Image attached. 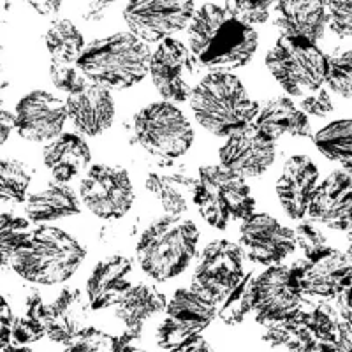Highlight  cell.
<instances>
[{
    "label": "cell",
    "instance_id": "26",
    "mask_svg": "<svg viewBox=\"0 0 352 352\" xmlns=\"http://www.w3.org/2000/svg\"><path fill=\"white\" fill-rule=\"evenodd\" d=\"M43 160L56 182L67 184L88 168L92 152L80 134L62 132L44 146Z\"/></svg>",
    "mask_w": 352,
    "mask_h": 352
},
{
    "label": "cell",
    "instance_id": "14",
    "mask_svg": "<svg viewBox=\"0 0 352 352\" xmlns=\"http://www.w3.org/2000/svg\"><path fill=\"white\" fill-rule=\"evenodd\" d=\"M241 252L256 264H278L294 252V231L268 213H250L240 226Z\"/></svg>",
    "mask_w": 352,
    "mask_h": 352
},
{
    "label": "cell",
    "instance_id": "31",
    "mask_svg": "<svg viewBox=\"0 0 352 352\" xmlns=\"http://www.w3.org/2000/svg\"><path fill=\"white\" fill-rule=\"evenodd\" d=\"M46 336V305L37 291H28L23 301V312L14 316L11 329V344L8 349H27L28 344Z\"/></svg>",
    "mask_w": 352,
    "mask_h": 352
},
{
    "label": "cell",
    "instance_id": "36",
    "mask_svg": "<svg viewBox=\"0 0 352 352\" xmlns=\"http://www.w3.org/2000/svg\"><path fill=\"white\" fill-rule=\"evenodd\" d=\"M32 173L20 160L0 157V203L20 204L27 199Z\"/></svg>",
    "mask_w": 352,
    "mask_h": 352
},
{
    "label": "cell",
    "instance_id": "47",
    "mask_svg": "<svg viewBox=\"0 0 352 352\" xmlns=\"http://www.w3.org/2000/svg\"><path fill=\"white\" fill-rule=\"evenodd\" d=\"M20 2L30 6L34 11L39 12L41 16L58 12V9H60L62 4H64V0H20Z\"/></svg>",
    "mask_w": 352,
    "mask_h": 352
},
{
    "label": "cell",
    "instance_id": "17",
    "mask_svg": "<svg viewBox=\"0 0 352 352\" xmlns=\"http://www.w3.org/2000/svg\"><path fill=\"white\" fill-rule=\"evenodd\" d=\"M245 273V254L240 245L229 240H215L203 248L194 270V285L213 298L224 294Z\"/></svg>",
    "mask_w": 352,
    "mask_h": 352
},
{
    "label": "cell",
    "instance_id": "22",
    "mask_svg": "<svg viewBox=\"0 0 352 352\" xmlns=\"http://www.w3.org/2000/svg\"><path fill=\"white\" fill-rule=\"evenodd\" d=\"M90 305L80 289H62L55 300L46 305V335L55 344L67 347L90 320Z\"/></svg>",
    "mask_w": 352,
    "mask_h": 352
},
{
    "label": "cell",
    "instance_id": "45",
    "mask_svg": "<svg viewBox=\"0 0 352 352\" xmlns=\"http://www.w3.org/2000/svg\"><path fill=\"white\" fill-rule=\"evenodd\" d=\"M115 4L116 0H78V9L85 21L97 23L108 16Z\"/></svg>",
    "mask_w": 352,
    "mask_h": 352
},
{
    "label": "cell",
    "instance_id": "25",
    "mask_svg": "<svg viewBox=\"0 0 352 352\" xmlns=\"http://www.w3.org/2000/svg\"><path fill=\"white\" fill-rule=\"evenodd\" d=\"M252 124L273 141L282 136L308 138L312 132L308 116L289 96H273L266 100Z\"/></svg>",
    "mask_w": 352,
    "mask_h": 352
},
{
    "label": "cell",
    "instance_id": "46",
    "mask_svg": "<svg viewBox=\"0 0 352 352\" xmlns=\"http://www.w3.org/2000/svg\"><path fill=\"white\" fill-rule=\"evenodd\" d=\"M12 320H14V314L11 310V305L0 294V349H6L11 344Z\"/></svg>",
    "mask_w": 352,
    "mask_h": 352
},
{
    "label": "cell",
    "instance_id": "5",
    "mask_svg": "<svg viewBox=\"0 0 352 352\" xmlns=\"http://www.w3.org/2000/svg\"><path fill=\"white\" fill-rule=\"evenodd\" d=\"M199 231L192 220L164 215L144 229L136 247L140 266L153 280L182 275L194 259Z\"/></svg>",
    "mask_w": 352,
    "mask_h": 352
},
{
    "label": "cell",
    "instance_id": "48",
    "mask_svg": "<svg viewBox=\"0 0 352 352\" xmlns=\"http://www.w3.org/2000/svg\"><path fill=\"white\" fill-rule=\"evenodd\" d=\"M14 131V113L0 108V146L11 138Z\"/></svg>",
    "mask_w": 352,
    "mask_h": 352
},
{
    "label": "cell",
    "instance_id": "44",
    "mask_svg": "<svg viewBox=\"0 0 352 352\" xmlns=\"http://www.w3.org/2000/svg\"><path fill=\"white\" fill-rule=\"evenodd\" d=\"M298 108H300L307 116H326L333 111L331 96L328 94V90L319 87L317 90H314V92L301 96L300 102H298Z\"/></svg>",
    "mask_w": 352,
    "mask_h": 352
},
{
    "label": "cell",
    "instance_id": "34",
    "mask_svg": "<svg viewBox=\"0 0 352 352\" xmlns=\"http://www.w3.org/2000/svg\"><path fill=\"white\" fill-rule=\"evenodd\" d=\"M263 340L272 347H284L289 351H319V344L312 336V333L305 328L300 317L294 316L287 317L284 320H276L264 324Z\"/></svg>",
    "mask_w": 352,
    "mask_h": 352
},
{
    "label": "cell",
    "instance_id": "49",
    "mask_svg": "<svg viewBox=\"0 0 352 352\" xmlns=\"http://www.w3.org/2000/svg\"><path fill=\"white\" fill-rule=\"evenodd\" d=\"M2 56H4V48L0 46V94L4 92L6 88L9 87V80H8V74H6L4 60H2Z\"/></svg>",
    "mask_w": 352,
    "mask_h": 352
},
{
    "label": "cell",
    "instance_id": "32",
    "mask_svg": "<svg viewBox=\"0 0 352 352\" xmlns=\"http://www.w3.org/2000/svg\"><path fill=\"white\" fill-rule=\"evenodd\" d=\"M44 44L52 56V62L74 64L81 50L85 48V37L72 21L58 18L52 21L44 34Z\"/></svg>",
    "mask_w": 352,
    "mask_h": 352
},
{
    "label": "cell",
    "instance_id": "4",
    "mask_svg": "<svg viewBox=\"0 0 352 352\" xmlns=\"http://www.w3.org/2000/svg\"><path fill=\"white\" fill-rule=\"evenodd\" d=\"M85 256L83 245L69 232L53 226H39L12 256L9 268L32 284L55 285L69 280Z\"/></svg>",
    "mask_w": 352,
    "mask_h": 352
},
{
    "label": "cell",
    "instance_id": "21",
    "mask_svg": "<svg viewBox=\"0 0 352 352\" xmlns=\"http://www.w3.org/2000/svg\"><path fill=\"white\" fill-rule=\"evenodd\" d=\"M319 184V169L307 155H294L287 160L276 182V196L291 219L307 215L308 204Z\"/></svg>",
    "mask_w": 352,
    "mask_h": 352
},
{
    "label": "cell",
    "instance_id": "41",
    "mask_svg": "<svg viewBox=\"0 0 352 352\" xmlns=\"http://www.w3.org/2000/svg\"><path fill=\"white\" fill-rule=\"evenodd\" d=\"M69 351H124L120 336H113L109 333L88 326L80 335L67 345Z\"/></svg>",
    "mask_w": 352,
    "mask_h": 352
},
{
    "label": "cell",
    "instance_id": "42",
    "mask_svg": "<svg viewBox=\"0 0 352 352\" xmlns=\"http://www.w3.org/2000/svg\"><path fill=\"white\" fill-rule=\"evenodd\" d=\"M276 0H228L226 8L248 25L266 23Z\"/></svg>",
    "mask_w": 352,
    "mask_h": 352
},
{
    "label": "cell",
    "instance_id": "10",
    "mask_svg": "<svg viewBox=\"0 0 352 352\" xmlns=\"http://www.w3.org/2000/svg\"><path fill=\"white\" fill-rule=\"evenodd\" d=\"M305 259L292 266L272 264L254 278L252 312L261 324H270L294 316L303 301L300 289V275Z\"/></svg>",
    "mask_w": 352,
    "mask_h": 352
},
{
    "label": "cell",
    "instance_id": "24",
    "mask_svg": "<svg viewBox=\"0 0 352 352\" xmlns=\"http://www.w3.org/2000/svg\"><path fill=\"white\" fill-rule=\"evenodd\" d=\"M132 264L124 256H109L99 261L87 282V300L92 310L115 307L131 287Z\"/></svg>",
    "mask_w": 352,
    "mask_h": 352
},
{
    "label": "cell",
    "instance_id": "33",
    "mask_svg": "<svg viewBox=\"0 0 352 352\" xmlns=\"http://www.w3.org/2000/svg\"><path fill=\"white\" fill-rule=\"evenodd\" d=\"M254 278H256L254 273H243V276L236 284L217 298V317L222 322L229 326L240 324L245 317L252 312Z\"/></svg>",
    "mask_w": 352,
    "mask_h": 352
},
{
    "label": "cell",
    "instance_id": "29",
    "mask_svg": "<svg viewBox=\"0 0 352 352\" xmlns=\"http://www.w3.org/2000/svg\"><path fill=\"white\" fill-rule=\"evenodd\" d=\"M25 212L30 222L44 224L78 215L81 206L76 192L64 182L55 180L25 199Z\"/></svg>",
    "mask_w": 352,
    "mask_h": 352
},
{
    "label": "cell",
    "instance_id": "16",
    "mask_svg": "<svg viewBox=\"0 0 352 352\" xmlns=\"http://www.w3.org/2000/svg\"><path fill=\"white\" fill-rule=\"evenodd\" d=\"M275 155V141L263 134L254 124L229 136L219 152L220 166L241 178H256L268 171Z\"/></svg>",
    "mask_w": 352,
    "mask_h": 352
},
{
    "label": "cell",
    "instance_id": "7",
    "mask_svg": "<svg viewBox=\"0 0 352 352\" xmlns=\"http://www.w3.org/2000/svg\"><path fill=\"white\" fill-rule=\"evenodd\" d=\"M194 204L199 215L215 229H226L256 210V199L245 178L220 164L199 168Z\"/></svg>",
    "mask_w": 352,
    "mask_h": 352
},
{
    "label": "cell",
    "instance_id": "40",
    "mask_svg": "<svg viewBox=\"0 0 352 352\" xmlns=\"http://www.w3.org/2000/svg\"><path fill=\"white\" fill-rule=\"evenodd\" d=\"M326 27L345 39L352 34V0H320Z\"/></svg>",
    "mask_w": 352,
    "mask_h": 352
},
{
    "label": "cell",
    "instance_id": "8",
    "mask_svg": "<svg viewBox=\"0 0 352 352\" xmlns=\"http://www.w3.org/2000/svg\"><path fill=\"white\" fill-rule=\"evenodd\" d=\"M134 136L144 152L169 166L190 150L194 129L182 109L169 100L144 106L134 116Z\"/></svg>",
    "mask_w": 352,
    "mask_h": 352
},
{
    "label": "cell",
    "instance_id": "19",
    "mask_svg": "<svg viewBox=\"0 0 352 352\" xmlns=\"http://www.w3.org/2000/svg\"><path fill=\"white\" fill-rule=\"evenodd\" d=\"M351 252L329 248L316 259H305L300 275L301 294L319 300L336 298L351 287Z\"/></svg>",
    "mask_w": 352,
    "mask_h": 352
},
{
    "label": "cell",
    "instance_id": "12",
    "mask_svg": "<svg viewBox=\"0 0 352 352\" xmlns=\"http://www.w3.org/2000/svg\"><path fill=\"white\" fill-rule=\"evenodd\" d=\"M80 196L99 219H122L134 204V187L129 173L120 166L96 164L81 180Z\"/></svg>",
    "mask_w": 352,
    "mask_h": 352
},
{
    "label": "cell",
    "instance_id": "15",
    "mask_svg": "<svg viewBox=\"0 0 352 352\" xmlns=\"http://www.w3.org/2000/svg\"><path fill=\"white\" fill-rule=\"evenodd\" d=\"M65 120V104L46 90L27 94L18 100L14 109V131L32 143L55 140L64 131Z\"/></svg>",
    "mask_w": 352,
    "mask_h": 352
},
{
    "label": "cell",
    "instance_id": "11",
    "mask_svg": "<svg viewBox=\"0 0 352 352\" xmlns=\"http://www.w3.org/2000/svg\"><path fill=\"white\" fill-rule=\"evenodd\" d=\"M203 65L190 48L175 37H166L152 52L148 72L157 92L171 102H185L197 83Z\"/></svg>",
    "mask_w": 352,
    "mask_h": 352
},
{
    "label": "cell",
    "instance_id": "27",
    "mask_svg": "<svg viewBox=\"0 0 352 352\" xmlns=\"http://www.w3.org/2000/svg\"><path fill=\"white\" fill-rule=\"evenodd\" d=\"M275 25L282 36L317 41L326 28L320 0H276Z\"/></svg>",
    "mask_w": 352,
    "mask_h": 352
},
{
    "label": "cell",
    "instance_id": "23",
    "mask_svg": "<svg viewBox=\"0 0 352 352\" xmlns=\"http://www.w3.org/2000/svg\"><path fill=\"white\" fill-rule=\"evenodd\" d=\"M296 316L312 333L319 351H351V320L342 319L326 301H301Z\"/></svg>",
    "mask_w": 352,
    "mask_h": 352
},
{
    "label": "cell",
    "instance_id": "35",
    "mask_svg": "<svg viewBox=\"0 0 352 352\" xmlns=\"http://www.w3.org/2000/svg\"><path fill=\"white\" fill-rule=\"evenodd\" d=\"M314 144L329 160L340 162L351 169L352 155V122L351 118L331 122L314 136Z\"/></svg>",
    "mask_w": 352,
    "mask_h": 352
},
{
    "label": "cell",
    "instance_id": "13",
    "mask_svg": "<svg viewBox=\"0 0 352 352\" xmlns=\"http://www.w3.org/2000/svg\"><path fill=\"white\" fill-rule=\"evenodd\" d=\"M192 14L194 0H129L124 9L131 32L146 43L187 28Z\"/></svg>",
    "mask_w": 352,
    "mask_h": 352
},
{
    "label": "cell",
    "instance_id": "39",
    "mask_svg": "<svg viewBox=\"0 0 352 352\" xmlns=\"http://www.w3.org/2000/svg\"><path fill=\"white\" fill-rule=\"evenodd\" d=\"M292 231H294L296 247H300L305 259H316L320 254H324L326 250L331 248L324 232L317 228L314 220H307L303 217V219H300V224L296 226V229H292Z\"/></svg>",
    "mask_w": 352,
    "mask_h": 352
},
{
    "label": "cell",
    "instance_id": "9",
    "mask_svg": "<svg viewBox=\"0 0 352 352\" xmlns=\"http://www.w3.org/2000/svg\"><path fill=\"white\" fill-rule=\"evenodd\" d=\"M328 56L317 43L282 36L266 55V67L287 96L301 97L322 87Z\"/></svg>",
    "mask_w": 352,
    "mask_h": 352
},
{
    "label": "cell",
    "instance_id": "3",
    "mask_svg": "<svg viewBox=\"0 0 352 352\" xmlns=\"http://www.w3.org/2000/svg\"><path fill=\"white\" fill-rule=\"evenodd\" d=\"M152 50L132 32H118L85 44L74 65L88 81L108 90H127L148 74Z\"/></svg>",
    "mask_w": 352,
    "mask_h": 352
},
{
    "label": "cell",
    "instance_id": "18",
    "mask_svg": "<svg viewBox=\"0 0 352 352\" xmlns=\"http://www.w3.org/2000/svg\"><path fill=\"white\" fill-rule=\"evenodd\" d=\"M352 176L351 169L333 171L314 190L308 212L314 222L336 231H349L352 220Z\"/></svg>",
    "mask_w": 352,
    "mask_h": 352
},
{
    "label": "cell",
    "instance_id": "37",
    "mask_svg": "<svg viewBox=\"0 0 352 352\" xmlns=\"http://www.w3.org/2000/svg\"><path fill=\"white\" fill-rule=\"evenodd\" d=\"M32 222L14 213L0 212V266L9 268L12 256L32 232Z\"/></svg>",
    "mask_w": 352,
    "mask_h": 352
},
{
    "label": "cell",
    "instance_id": "2",
    "mask_svg": "<svg viewBox=\"0 0 352 352\" xmlns=\"http://www.w3.org/2000/svg\"><path fill=\"white\" fill-rule=\"evenodd\" d=\"M190 108L201 127L213 136L229 138L252 124L259 104L240 78L228 71H213L190 92Z\"/></svg>",
    "mask_w": 352,
    "mask_h": 352
},
{
    "label": "cell",
    "instance_id": "20",
    "mask_svg": "<svg viewBox=\"0 0 352 352\" xmlns=\"http://www.w3.org/2000/svg\"><path fill=\"white\" fill-rule=\"evenodd\" d=\"M65 111L80 134L90 138L100 136L115 120V100L111 90L88 81L81 90L67 96Z\"/></svg>",
    "mask_w": 352,
    "mask_h": 352
},
{
    "label": "cell",
    "instance_id": "43",
    "mask_svg": "<svg viewBox=\"0 0 352 352\" xmlns=\"http://www.w3.org/2000/svg\"><path fill=\"white\" fill-rule=\"evenodd\" d=\"M50 78H52L53 85L60 92L67 94V96L78 92V90H81L88 83L87 76L74 64L52 62V65H50Z\"/></svg>",
    "mask_w": 352,
    "mask_h": 352
},
{
    "label": "cell",
    "instance_id": "30",
    "mask_svg": "<svg viewBox=\"0 0 352 352\" xmlns=\"http://www.w3.org/2000/svg\"><path fill=\"white\" fill-rule=\"evenodd\" d=\"M166 296L155 285L140 282L127 289L122 300L115 305V316L127 328H143L144 320L152 319L166 308Z\"/></svg>",
    "mask_w": 352,
    "mask_h": 352
},
{
    "label": "cell",
    "instance_id": "1",
    "mask_svg": "<svg viewBox=\"0 0 352 352\" xmlns=\"http://www.w3.org/2000/svg\"><path fill=\"white\" fill-rule=\"evenodd\" d=\"M188 43L203 67L229 71L252 60L259 39L252 25L241 21L228 8L204 4L190 18Z\"/></svg>",
    "mask_w": 352,
    "mask_h": 352
},
{
    "label": "cell",
    "instance_id": "6",
    "mask_svg": "<svg viewBox=\"0 0 352 352\" xmlns=\"http://www.w3.org/2000/svg\"><path fill=\"white\" fill-rule=\"evenodd\" d=\"M166 319L157 328V345L166 351H212L201 333L217 317L215 298L197 285L175 291L166 303Z\"/></svg>",
    "mask_w": 352,
    "mask_h": 352
},
{
    "label": "cell",
    "instance_id": "38",
    "mask_svg": "<svg viewBox=\"0 0 352 352\" xmlns=\"http://www.w3.org/2000/svg\"><path fill=\"white\" fill-rule=\"evenodd\" d=\"M328 56L326 64L324 83L331 88V92L342 99H351L352 92V53L351 48L335 50Z\"/></svg>",
    "mask_w": 352,
    "mask_h": 352
},
{
    "label": "cell",
    "instance_id": "28",
    "mask_svg": "<svg viewBox=\"0 0 352 352\" xmlns=\"http://www.w3.org/2000/svg\"><path fill=\"white\" fill-rule=\"evenodd\" d=\"M144 187L168 215L182 217L194 204L196 176L185 168L153 171L146 176Z\"/></svg>",
    "mask_w": 352,
    "mask_h": 352
}]
</instances>
